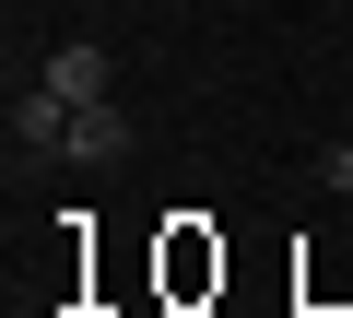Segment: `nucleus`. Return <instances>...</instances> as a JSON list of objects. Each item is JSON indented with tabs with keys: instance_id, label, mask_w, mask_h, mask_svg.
Masks as SVG:
<instances>
[{
	"instance_id": "f257e3e1",
	"label": "nucleus",
	"mask_w": 353,
	"mask_h": 318,
	"mask_svg": "<svg viewBox=\"0 0 353 318\" xmlns=\"http://www.w3.org/2000/svg\"><path fill=\"white\" fill-rule=\"evenodd\" d=\"M36 83H48V95H71V106H94V95H118V59H106L94 36H71V48L36 71Z\"/></svg>"
},
{
	"instance_id": "f03ea898",
	"label": "nucleus",
	"mask_w": 353,
	"mask_h": 318,
	"mask_svg": "<svg viewBox=\"0 0 353 318\" xmlns=\"http://www.w3.org/2000/svg\"><path fill=\"white\" fill-rule=\"evenodd\" d=\"M118 141H130V118H118V95H94V106H71V130H59V153H71V166H106Z\"/></svg>"
},
{
	"instance_id": "7ed1b4c3",
	"label": "nucleus",
	"mask_w": 353,
	"mask_h": 318,
	"mask_svg": "<svg viewBox=\"0 0 353 318\" xmlns=\"http://www.w3.org/2000/svg\"><path fill=\"white\" fill-rule=\"evenodd\" d=\"M12 130L59 153V130H71V95H48V83H24V95H12Z\"/></svg>"
},
{
	"instance_id": "20e7f679",
	"label": "nucleus",
	"mask_w": 353,
	"mask_h": 318,
	"mask_svg": "<svg viewBox=\"0 0 353 318\" xmlns=\"http://www.w3.org/2000/svg\"><path fill=\"white\" fill-rule=\"evenodd\" d=\"M341 141H353V118H341Z\"/></svg>"
}]
</instances>
